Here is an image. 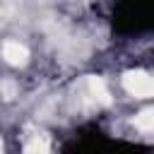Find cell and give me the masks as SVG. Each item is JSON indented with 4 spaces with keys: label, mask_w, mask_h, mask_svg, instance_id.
I'll return each instance as SVG.
<instances>
[{
    "label": "cell",
    "mask_w": 154,
    "mask_h": 154,
    "mask_svg": "<svg viewBox=\"0 0 154 154\" xmlns=\"http://www.w3.org/2000/svg\"><path fill=\"white\" fill-rule=\"evenodd\" d=\"M123 89L135 99H149L154 94V82L144 70H130L123 75Z\"/></svg>",
    "instance_id": "1"
},
{
    "label": "cell",
    "mask_w": 154,
    "mask_h": 154,
    "mask_svg": "<svg viewBox=\"0 0 154 154\" xmlns=\"http://www.w3.org/2000/svg\"><path fill=\"white\" fill-rule=\"evenodd\" d=\"M0 53H2V60L12 67H24L29 63V48L17 38H7L0 46Z\"/></svg>",
    "instance_id": "2"
},
{
    "label": "cell",
    "mask_w": 154,
    "mask_h": 154,
    "mask_svg": "<svg viewBox=\"0 0 154 154\" xmlns=\"http://www.w3.org/2000/svg\"><path fill=\"white\" fill-rule=\"evenodd\" d=\"M132 125H135V130H137L140 135H149V132L154 130V116H152V108L140 111V113L135 116Z\"/></svg>",
    "instance_id": "3"
},
{
    "label": "cell",
    "mask_w": 154,
    "mask_h": 154,
    "mask_svg": "<svg viewBox=\"0 0 154 154\" xmlns=\"http://www.w3.org/2000/svg\"><path fill=\"white\" fill-rule=\"evenodd\" d=\"M0 149H2V142H0Z\"/></svg>",
    "instance_id": "4"
}]
</instances>
